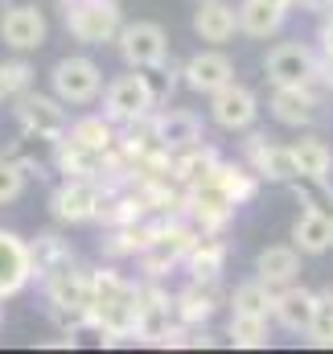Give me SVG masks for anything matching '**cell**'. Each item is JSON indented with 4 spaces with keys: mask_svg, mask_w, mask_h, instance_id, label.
I'll return each mask as SVG.
<instances>
[{
    "mask_svg": "<svg viewBox=\"0 0 333 354\" xmlns=\"http://www.w3.org/2000/svg\"><path fill=\"white\" fill-rule=\"evenodd\" d=\"M91 280H95V313H91V326L103 330L107 342L136 338V292H140V284L124 280L115 268H95Z\"/></svg>",
    "mask_w": 333,
    "mask_h": 354,
    "instance_id": "obj_1",
    "label": "cell"
},
{
    "mask_svg": "<svg viewBox=\"0 0 333 354\" xmlns=\"http://www.w3.org/2000/svg\"><path fill=\"white\" fill-rule=\"evenodd\" d=\"M66 33L83 46H107L124 29V8L120 0H58Z\"/></svg>",
    "mask_w": 333,
    "mask_h": 354,
    "instance_id": "obj_2",
    "label": "cell"
},
{
    "mask_svg": "<svg viewBox=\"0 0 333 354\" xmlns=\"http://www.w3.org/2000/svg\"><path fill=\"white\" fill-rule=\"evenodd\" d=\"M161 103H157V91L149 83V75L144 71H132V75H120L115 83H107L103 91V115L111 120V124H132V120H144V115H153Z\"/></svg>",
    "mask_w": 333,
    "mask_h": 354,
    "instance_id": "obj_3",
    "label": "cell"
},
{
    "mask_svg": "<svg viewBox=\"0 0 333 354\" xmlns=\"http://www.w3.org/2000/svg\"><path fill=\"white\" fill-rule=\"evenodd\" d=\"M17 124H21V136L25 140H46V145H58L66 132H70V115H66V107H62V99L54 95H37V91H29V95H21L17 99Z\"/></svg>",
    "mask_w": 333,
    "mask_h": 354,
    "instance_id": "obj_4",
    "label": "cell"
},
{
    "mask_svg": "<svg viewBox=\"0 0 333 354\" xmlns=\"http://www.w3.org/2000/svg\"><path fill=\"white\" fill-rule=\"evenodd\" d=\"M50 87H54V95H58L62 103L83 107V103H95V99L103 95V71H99L95 58L75 54V58H62V62L50 71Z\"/></svg>",
    "mask_w": 333,
    "mask_h": 354,
    "instance_id": "obj_5",
    "label": "cell"
},
{
    "mask_svg": "<svg viewBox=\"0 0 333 354\" xmlns=\"http://www.w3.org/2000/svg\"><path fill=\"white\" fill-rule=\"evenodd\" d=\"M115 46H120V58L132 71L165 66V58H169V33L157 21H132V25H124L120 37H115Z\"/></svg>",
    "mask_w": 333,
    "mask_h": 354,
    "instance_id": "obj_6",
    "label": "cell"
},
{
    "mask_svg": "<svg viewBox=\"0 0 333 354\" xmlns=\"http://www.w3.org/2000/svg\"><path fill=\"white\" fill-rule=\"evenodd\" d=\"M103 194H107V185L95 181V177H66V181L54 189L50 210H54L58 223H70V227H79V223H95Z\"/></svg>",
    "mask_w": 333,
    "mask_h": 354,
    "instance_id": "obj_7",
    "label": "cell"
},
{
    "mask_svg": "<svg viewBox=\"0 0 333 354\" xmlns=\"http://www.w3.org/2000/svg\"><path fill=\"white\" fill-rule=\"evenodd\" d=\"M263 71H267L272 87H313L317 83V54L301 41H280L276 50H267Z\"/></svg>",
    "mask_w": 333,
    "mask_h": 354,
    "instance_id": "obj_8",
    "label": "cell"
},
{
    "mask_svg": "<svg viewBox=\"0 0 333 354\" xmlns=\"http://www.w3.org/2000/svg\"><path fill=\"white\" fill-rule=\"evenodd\" d=\"M243 153H247V165L259 174V181H280V185L301 181V165L292 157V145H276L263 132H251Z\"/></svg>",
    "mask_w": 333,
    "mask_h": 354,
    "instance_id": "obj_9",
    "label": "cell"
},
{
    "mask_svg": "<svg viewBox=\"0 0 333 354\" xmlns=\"http://www.w3.org/2000/svg\"><path fill=\"white\" fill-rule=\"evenodd\" d=\"M181 83L193 91V95H214V91H222L227 83H235V62H231L218 46L198 50V54L181 66Z\"/></svg>",
    "mask_w": 333,
    "mask_h": 354,
    "instance_id": "obj_10",
    "label": "cell"
},
{
    "mask_svg": "<svg viewBox=\"0 0 333 354\" xmlns=\"http://www.w3.org/2000/svg\"><path fill=\"white\" fill-rule=\"evenodd\" d=\"M153 132H157V145H165L169 153H181V149H193L206 140V124L198 111H185V107H161L153 111Z\"/></svg>",
    "mask_w": 333,
    "mask_h": 354,
    "instance_id": "obj_11",
    "label": "cell"
},
{
    "mask_svg": "<svg viewBox=\"0 0 333 354\" xmlns=\"http://www.w3.org/2000/svg\"><path fill=\"white\" fill-rule=\"evenodd\" d=\"M0 37L8 50L17 54H29V50H41L46 46V17L37 4H12L4 8L0 17Z\"/></svg>",
    "mask_w": 333,
    "mask_h": 354,
    "instance_id": "obj_12",
    "label": "cell"
},
{
    "mask_svg": "<svg viewBox=\"0 0 333 354\" xmlns=\"http://www.w3.org/2000/svg\"><path fill=\"white\" fill-rule=\"evenodd\" d=\"M255 115H259V99H255V91L239 87V83H227L222 91L210 95V120L227 132H247Z\"/></svg>",
    "mask_w": 333,
    "mask_h": 354,
    "instance_id": "obj_13",
    "label": "cell"
},
{
    "mask_svg": "<svg viewBox=\"0 0 333 354\" xmlns=\"http://www.w3.org/2000/svg\"><path fill=\"white\" fill-rule=\"evenodd\" d=\"M33 280V252L17 231L0 227V301L17 297Z\"/></svg>",
    "mask_w": 333,
    "mask_h": 354,
    "instance_id": "obj_14",
    "label": "cell"
},
{
    "mask_svg": "<svg viewBox=\"0 0 333 354\" xmlns=\"http://www.w3.org/2000/svg\"><path fill=\"white\" fill-rule=\"evenodd\" d=\"M292 243L301 248V256H325V252H333V210L305 206L301 218L292 223Z\"/></svg>",
    "mask_w": 333,
    "mask_h": 354,
    "instance_id": "obj_15",
    "label": "cell"
},
{
    "mask_svg": "<svg viewBox=\"0 0 333 354\" xmlns=\"http://www.w3.org/2000/svg\"><path fill=\"white\" fill-rule=\"evenodd\" d=\"M193 33L210 46H222L239 33V8L227 4V0H198V12H193Z\"/></svg>",
    "mask_w": 333,
    "mask_h": 354,
    "instance_id": "obj_16",
    "label": "cell"
},
{
    "mask_svg": "<svg viewBox=\"0 0 333 354\" xmlns=\"http://www.w3.org/2000/svg\"><path fill=\"white\" fill-rule=\"evenodd\" d=\"M267 107H272V115L280 120V124H288V128H309L313 120H317V91L313 87H276L272 91V99H267Z\"/></svg>",
    "mask_w": 333,
    "mask_h": 354,
    "instance_id": "obj_17",
    "label": "cell"
},
{
    "mask_svg": "<svg viewBox=\"0 0 333 354\" xmlns=\"http://www.w3.org/2000/svg\"><path fill=\"white\" fill-rule=\"evenodd\" d=\"M222 268H227V243H222L218 235L198 231V239H193V243H189V252H185V272H189V280L218 284Z\"/></svg>",
    "mask_w": 333,
    "mask_h": 354,
    "instance_id": "obj_18",
    "label": "cell"
},
{
    "mask_svg": "<svg viewBox=\"0 0 333 354\" xmlns=\"http://www.w3.org/2000/svg\"><path fill=\"white\" fill-rule=\"evenodd\" d=\"M255 276L267 280L272 288H288L301 276V248L296 243H272L255 256Z\"/></svg>",
    "mask_w": 333,
    "mask_h": 354,
    "instance_id": "obj_19",
    "label": "cell"
},
{
    "mask_svg": "<svg viewBox=\"0 0 333 354\" xmlns=\"http://www.w3.org/2000/svg\"><path fill=\"white\" fill-rule=\"evenodd\" d=\"M313 309H317V292L305 288V284H288V288L276 292V309H272V317H276L288 334H305L309 322H313Z\"/></svg>",
    "mask_w": 333,
    "mask_h": 354,
    "instance_id": "obj_20",
    "label": "cell"
},
{
    "mask_svg": "<svg viewBox=\"0 0 333 354\" xmlns=\"http://www.w3.org/2000/svg\"><path fill=\"white\" fill-rule=\"evenodd\" d=\"M292 12V0H243L239 4V33L247 37H272Z\"/></svg>",
    "mask_w": 333,
    "mask_h": 354,
    "instance_id": "obj_21",
    "label": "cell"
},
{
    "mask_svg": "<svg viewBox=\"0 0 333 354\" xmlns=\"http://www.w3.org/2000/svg\"><path fill=\"white\" fill-rule=\"evenodd\" d=\"M214 309H218V288H214V284H202V280H193L185 292L173 297V317H177V326H206V322L214 317Z\"/></svg>",
    "mask_w": 333,
    "mask_h": 354,
    "instance_id": "obj_22",
    "label": "cell"
},
{
    "mask_svg": "<svg viewBox=\"0 0 333 354\" xmlns=\"http://www.w3.org/2000/svg\"><path fill=\"white\" fill-rule=\"evenodd\" d=\"M218 165H222V161H218V153H214L210 145H193V149L173 153V177H177L181 189H193V185L210 181Z\"/></svg>",
    "mask_w": 333,
    "mask_h": 354,
    "instance_id": "obj_23",
    "label": "cell"
},
{
    "mask_svg": "<svg viewBox=\"0 0 333 354\" xmlns=\"http://www.w3.org/2000/svg\"><path fill=\"white\" fill-rule=\"evenodd\" d=\"M29 252H33V276H37V280L75 268V252H70V243H66L62 235H54V231L37 235V239L29 243Z\"/></svg>",
    "mask_w": 333,
    "mask_h": 354,
    "instance_id": "obj_24",
    "label": "cell"
},
{
    "mask_svg": "<svg viewBox=\"0 0 333 354\" xmlns=\"http://www.w3.org/2000/svg\"><path fill=\"white\" fill-rule=\"evenodd\" d=\"M292 157L301 165V181H313V185H330V169H333V149L321 136H301L292 145Z\"/></svg>",
    "mask_w": 333,
    "mask_h": 354,
    "instance_id": "obj_25",
    "label": "cell"
},
{
    "mask_svg": "<svg viewBox=\"0 0 333 354\" xmlns=\"http://www.w3.org/2000/svg\"><path fill=\"white\" fill-rule=\"evenodd\" d=\"M66 140L83 145V149H91V153H111L115 140H120V132H115V124L99 111V115H83V120H75L70 132H66Z\"/></svg>",
    "mask_w": 333,
    "mask_h": 354,
    "instance_id": "obj_26",
    "label": "cell"
},
{
    "mask_svg": "<svg viewBox=\"0 0 333 354\" xmlns=\"http://www.w3.org/2000/svg\"><path fill=\"white\" fill-rule=\"evenodd\" d=\"M231 309L235 313H255V317H267L276 309V288L267 280H243L235 292H231Z\"/></svg>",
    "mask_w": 333,
    "mask_h": 354,
    "instance_id": "obj_27",
    "label": "cell"
},
{
    "mask_svg": "<svg viewBox=\"0 0 333 354\" xmlns=\"http://www.w3.org/2000/svg\"><path fill=\"white\" fill-rule=\"evenodd\" d=\"M210 181H218V185H222V189L239 202V206H243V202H251V198H255V189H259V174H255L251 165H227V161L214 169V177H210Z\"/></svg>",
    "mask_w": 333,
    "mask_h": 354,
    "instance_id": "obj_28",
    "label": "cell"
},
{
    "mask_svg": "<svg viewBox=\"0 0 333 354\" xmlns=\"http://www.w3.org/2000/svg\"><path fill=\"white\" fill-rule=\"evenodd\" d=\"M227 338L243 351H263L267 346V317H255V313H231V326H227Z\"/></svg>",
    "mask_w": 333,
    "mask_h": 354,
    "instance_id": "obj_29",
    "label": "cell"
},
{
    "mask_svg": "<svg viewBox=\"0 0 333 354\" xmlns=\"http://www.w3.org/2000/svg\"><path fill=\"white\" fill-rule=\"evenodd\" d=\"M309 342L330 351L333 346V292H317V309H313V322H309Z\"/></svg>",
    "mask_w": 333,
    "mask_h": 354,
    "instance_id": "obj_30",
    "label": "cell"
},
{
    "mask_svg": "<svg viewBox=\"0 0 333 354\" xmlns=\"http://www.w3.org/2000/svg\"><path fill=\"white\" fill-rule=\"evenodd\" d=\"M0 83H4V99H21V95L33 91V66L25 58L0 62Z\"/></svg>",
    "mask_w": 333,
    "mask_h": 354,
    "instance_id": "obj_31",
    "label": "cell"
},
{
    "mask_svg": "<svg viewBox=\"0 0 333 354\" xmlns=\"http://www.w3.org/2000/svg\"><path fill=\"white\" fill-rule=\"evenodd\" d=\"M25 181H29V174L21 169L17 157H0V206L17 202V198L25 194Z\"/></svg>",
    "mask_w": 333,
    "mask_h": 354,
    "instance_id": "obj_32",
    "label": "cell"
},
{
    "mask_svg": "<svg viewBox=\"0 0 333 354\" xmlns=\"http://www.w3.org/2000/svg\"><path fill=\"white\" fill-rule=\"evenodd\" d=\"M317 83L333 91V50H321V58H317Z\"/></svg>",
    "mask_w": 333,
    "mask_h": 354,
    "instance_id": "obj_33",
    "label": "cell"
},
{
    "mask_svg": "<svg viewBox=\"0 0 333 354\" xmlns=\"http://www.w3.org/2000/svg\"><path fill=\"white\" fill-rule=\"evenodd\" d=\"M292 4H296V8H305V12H317V17L330 8V0H292Z\"/></svg>",
    "mask_w": 333,
    "mask_h": 354,
    "instance_id": "obj_34",
    "label": "cell"
},
{
    "mask_svg": "<svg viewBox=\"0 0 333 354\" xmlns=\"http://www.w3.org/2000/svg\"><path fill=\"white\" fill-rule=\"evenodd\" d=\"M321 50H333V25H321Z\"/></svg>",
    "mask_w": 333,
    "mask_h": 354,
    "instance_id": "obj_35",
    "label": "cell"
},
{
    "mask_svg": "<svg viewBox=\"0 0 333 354\" xmlns=\"http://www.w3.org/2000/svg\"><path fill=\"white\" fill-rule=\"evenodd\" d=\"M321 17H325V25H333V0H330V8H325Z\"/></svg>",
    "mask_w": 333,
    "mask_h": 354,
    "instance_id": "obj_36",
    "label": "cell"
},
{
    "mask_svg": "<svg viewBox=\"0 0 333 354\" xmlns=\"http://www.w3.org/2000/svg\"><path fill=\"white\" fill-rule=\"evenodd\" d=\"M0 305H4V301H0ZM0 322H4V309H0Z\"/></svg>",
    "mask_w": 333,
    "mask_h": 354,
    "instance_id": "obj_37",
    "label": "cell"
},
{
    "mask_svg": "<svg viewBox=\"0 0 333 354\" xmlns=\"http://www.w3.org/2000/svg\"><path fill=\"white\" fill-rule=\"evenodd\" d=\"M0 99H4V83H0Z\"/></svg>",
    "mask_w": 333,
    "mask_h": 354,
    "instance_id": "obj_38",
    "label": "cell"
}]
</instances>
